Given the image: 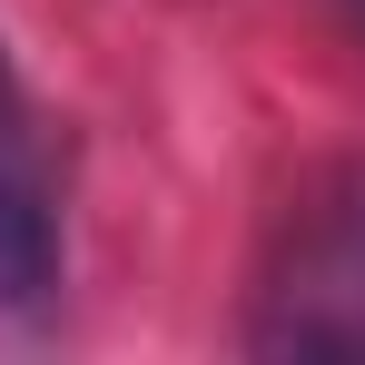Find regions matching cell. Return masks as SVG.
<instances>
[{
	"label": "cell",
	"mask_w": 365,
	"mask_h": 365,
	"mask_svg": "<svg viewBox=\"0 0 365 365\" xmlns=\"http://www.w3.org/2000/svg\"><path fill=\"white\" fill-rule=\"evenodd\" d=\"M247 336L267 356H365V168L326 178L287 217Z\"/></svg>",
	"instance_id": "1"
},
{
	"label": "cell",
	"mask_w": 365,
	"mask_h": 365,
	"mask_svg": "<svg viewBox=\"0 0 365 365\" xmlns=\"http://www.w3.org/2000/svg\"><path fill=\"white\" fill-rule=\"evenodd\" d=\"M50 277H60L50 207H40V187L20 178V168H0V316L40 306V297H50Z\"/></svg>",
	"instance_id": "2"
},
{
	"label": "cell",
	"mask_w": 365,
	"mask_h": 365,
	"mask_svg": "<svg viewBox=\"0 0 365 365\" xmlns=\"http://www.w3.org/2000/svg\"><path fill=\"white\" fill-rule=\"evenodd\" d=\"M0 109H10V69H0Z\"/></svg>",
	"instance_id": "3"
}]
</instances>
